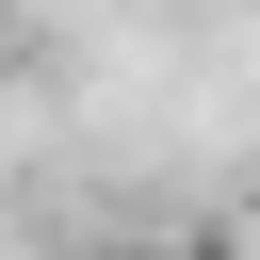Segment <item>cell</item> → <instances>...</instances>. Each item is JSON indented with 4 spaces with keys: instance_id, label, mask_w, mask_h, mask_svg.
Returning a JSON list of instances; mask_svg holds the SVG:
<instances>
[{
    "instance_id": "7a4b0ae2",
    "label": "cell",
    "mask_w": 260,
    "mask_h": 260,
    "mask_svg": "<svg viewBox=\"0 0 260 260\" xmlns=\"http://www.w3.org/2000/svg\"><path fill=\"white\" fill-rule=\"evenodd\" d=\"M0 32H16V0H0Z\"/></svg>"
},
{
    "instance_id": "6da1fadb",
    "label": "cell",
    "mask_w": 260,
    "mask_h": 260,
    "mask_svg": "<svg viewBox=\"0 0 260 260\" xmlns=\"http://www.w3.org/2000/svg\"><path fill=\"white\" fill-rule=\"evenodd\" d=\"M179 260H244V244H228V228H195V244H179Z\"/></svg>"
}]
</instances>
